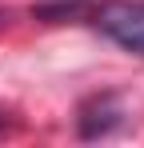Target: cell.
Listing matches in <instances>:
<instances>
[{
  "mask_svg": "<svg viewBox=\"0 0 144 148\" xmlns=\"http://www.w3.org/2000/svg\"><path fill=\"white\" fill-rule=\"evenodd\" d=\"M96 28L120 48L144 56V0H112L96 12Z\"/></svg>",
  "mask_w": 144,
  "mask_h": 148,
  "instance_id": "6da1fadb",
  "label": "cell"
},
{
  "mask_svg": "<svg viewBox=\"0 0 144 148\" xmlns=\"http://www.w3.org/2000/svg\"><path fill=\"white\" fill-rule=\"evenodd\" d=\"M0 128H4V116H0Z\"/></svg>",
  "mask_w": 144,
  "mask_h": 148,
  "instance_id": "7a4b0ae2",
  "label": "cell"
}]
</instances>
